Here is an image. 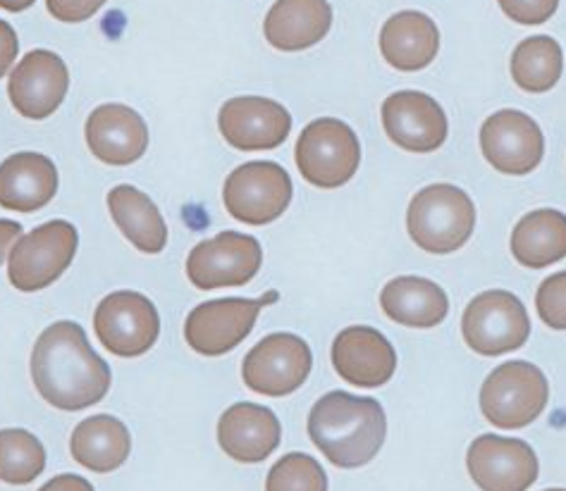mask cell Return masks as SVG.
Here are the masks:
<instances>
[{"label": "cell", "instance_id": "cell-35", "mask_svg": "<svg viewBox=\"0 0 566 491\" xmlns=\"http://www.w3.org/2000/svg\"><path fill=\"white\" fill-rule=\"evenodd\" d=\"M39 491H94V487L88 480L80 478V474H57Z\"/></svg>", "mask_w": 566, "mask_h": 491}, {"label": "cell", "instance_id": "cell-20", "mask_svg": "<svg viewBox=\"0 0 566 491\" xmlns=\"http://www.w3.org/2000/svg\"><path fill=\"white\" fill-rule=\"evenodd\" d=\"M282 437L275 413L259 404H234L218 423V444L240 463H261L271 456Z\"/></svg>", "mask_w": 566, "mask_h": 491}, {"label": "cell", "instance_id": "cell-14", "mask_svg": "<svg viewBox=\"0 0 566 491\" xmlns=\"http://www.w3.org/2000/svg\"><path fill=\"white\" fill-rule=\"evenodd\" d=\"M481 151L502 174H528L545 156L543 129L526 113L500 110L481 127Z\"/></svg>", "mask_w": 566, "mask_h": 491}, {"label": "cell", "instance_id": "cell-32", "mask_svg": "<svg viewBox=\"0 0 566 491\" xmlns=\"http://www.w3.org/2000/svg\"><path fill=\"white\" fill-rule=\"evenodd\" d=\"M506 18L518 24H543L559 8V0H500Z\"/></svg>", "mask_w": 566, "mask_h": 491}, {"label": "cell", "instance_id": "cell-30", "mask_svg": "<svg viewBox=\"0 0 566 491\" xmlns=\"http://www.w3.org/2000/svg\"><path fill=\"white\" fill-rule=\"evenodd\" d=\"M265 491H327V474L316 458L290 453L268 472Z\"/></svg>", "mask_w": 566, "mask_h": 491}, {"label": "cell", "instance_id": "cell-16", "mask_svg": "<svg viewBox=\"0 0 566 491\" xmlns=\"http://www.w3.org/2000/svg\"><path fill=\"white\" fill-rule=\"evenodd\" d=\"M380 117L390 141L411 153L438 151L450 131L440 103L421 92H397L387 96Z\"/></svg>", "mask_w": 566, "mask_h": 491}, {"label": "cell", "instance_id": "cell-19", "mask_svg": "<svg viewBox=\"0 0 566 491\" xmlns=\"http://www.w3.org/2000/svg\"><path fill=\"white\" fill-rule=\"evenodd\" d=\"M86 143L101 162L125 168L137 162L148 146V129L137 110L120 103L98 106L86 120Z\"/></svg>", "mask_w": 566, "mask_h": 491}, {"label": "cell", "instance_id": "cell-2", "mask_svg": "<svg viewBox=\"0 0 566 491\" xmlns=\"http://www.w3.org/2000/svg\"><path fill=\"white\" fill-rule=\"evenodd\" d=\"M308 437L337 468H361L382 449L387 437L385 410L376 398L331 392L308 413Z\"/></svg>", "mask_w": 566, "mask_h": 491}, {"label": "cell", "instance_id": "cell-24", "mask_svg": "<svg viewBox=\"0 0 566 491\" xmlns=\"http://www.w3.org/2000/svg\"><path fill=\"white\" fill-rule=\"evenodd\" d=\"M380 306L387 318L416 330L438 327L450 312V299L440 285L411 275L387 281L380 291Z\"/></svg>", "mask_w": 566, "mask_h": 491}, {"label": "cell", "instance_id": "cell-3", "mask_svg": "<svg viewBox=\"0 0 566 491\" xmlns=\"http://www.w3.org/2000/svg\"><path fill=\"white\" fill-rule=\"evenodd\" d=\"M475 227V205L469 193L452 184H430L409 203L407 230L411 242L444 256L467 246Z\"/></svg>", "mask_w": 566, "mask_h": 491}, {"label": "cell", "instance_id": "cell-36", "mask_svg": "<svg viewBox=\"0 0 566 491\" xmlns=\"http://www.w3.org/2000/svg\"><path fill=\"white\" fill-rule=\"evenodd\" d=\"M22 236V227L18 225V222L12 220H0V265H3V258L8 248L18 242Z\"/></svg>", "mask_w": 566, "mask_h": 491}, {"label": "cell", "instance_id": "cell-23", "mask_svg": "<svg viewBox=\"0 0 566 491\" xmlns=\"http://www.w3.org/2000/svg\"><path fill=\"white\" fill-rule=\"evenodd\" d=\"M57 191V170L41 153H14L0 166V205L34 213L49 205Z\"/></svg>", "mask_w": 566, "mask_h": 491}, {"label": "cell", "instance_id": "cell-11", "mask_svg": "<svg viewBox=\"0 0 566 491\" xmlns=\"http://www.w3.org/2000/svg\"><path fill=\"white\" fill-rule=\"evenodd\" d=\"M96 337L120 359H137L151 351L160 334L156 306L137 291H115L94 312Z\"/></svg>", "mask_w": 566, "mask_h": 491}, {"label": "cell", "instance_id": "cell-22", "mask_svg": "<svg viewBox=\"0 0 566 491\" xmlns=\"http://www.w3.org/2000/svg\"><path fill=\"white\" fill-rule=\"evenodd\" d=\"M440 32L423 12L405 10L382 24L380 53L387 65L399 72H419L436 61Z\"/></svg>", "mask_w": 566, "mask_h": 491}, {"label": "cell", "instance_id": "cell-8", "mask_svg": "<svg viewBox=\"0 0 566 491\" xmlns=\"http://www.w3.org/2000/svg\"><path fill=\"white\" fill-rule=\"evenodd\" d=\"M228 213L251 227L271 225L290 207L292 180L277 162L256 160L232 170L222 189Z\"/></svg>", "mask_w": 566, "mask_h": 491}, {"label": "cell", "instance_id": "cell-6", "mask_svg": "<svg viewBox=\"0 0 566 491\" xmlns=\"http://www.w3.org/2000/svg\"><path fill=\"white\" fill-rule=\"evenodd\" d=\"M77 246L80 234L65 220H51L46 225L22 234L10 250V285L27 293L51 287L70 267Z\"/></svg>", "mask_w": 566, "mask_h": 491}, {"label": "cell", "instance_id": "cell-10", "mask_svg": "<svg viewBox=\"0 0 566 491\" xmlns=\"http://www.w3.org/2000/svg\"><path fill=\"white\" fill-rule=\"evenodd\" d=\"M261 260L259 239L240 232H220L193 246L187 258V277L201 291L242 287L259 275Z\"/></svg>", "mask_w": 566, "mask_h": 491}, {"label": "cell", "instance_id": "cell-9", "mask_svg": "<svg viewBox=\"0 0 566 491\" xmlns=\"http://www.w3.org/2000/svg\"><path fill=\"white\" fill-rule=\"evenodd\" d=\"M314 367V353L296 334L277 332L261 339L242 365L244 384L261 396H287L300 389Z\"/></svg>", "mask_w": 566, "mask_h": 491}, {"label": "cell", "instance_id": "cell-15", "mask_svg": "<svg viewBox=\"0 0 566 491\" xmlns=\"http://www.w3.org/2000/svg\"><path fill=\"white\" fill-rule=\"evenodd\" d=\"M218 129L237 151H273L287 141L292 115L271 98L240 96L220 108Z\"/></svg>", "mask_w": 566, "mask_h": 491}, {"label": "cell", "instance_id": "cell-12", "mask_svg": "<svg viewBox=\"0 0 566 491\" xmlns=\"http://www.w3.org/2000/svg\"><path fill=\"white\" fill-rule=\"evenodd\" d=\"M277 301V291L265 293L259 301L218 299L193 308L185 324L187 344L208 359L226 355L251 334L261 308Z\"/></svg>", "mask_w": 566, "mask_h": 491}, {"label": "cell", "instance_id": "cell-4", "mask_svg": "<svg viewBox=\"0 0 566 491\" xmlns=\"http://www.w3.org/2000/svg\"><path fill=\"white\" fill-rule=\"evenodd\" d=\"M549 401V384L528 361L502 363L481 386V410L500 429H521L538 420Z\"/></svg>", "mask_w": 566, "mask_h": 491}, {"label": "cell", "instance_id": "cell-31", "mask_svg": "<svg viewBox=\"0 0 566 491\" xmlns=\"http://www.w3.org/2000/svg\"><path fill=\"white\" fill-rule=\"evenodd\" d=\"M535 308L547 327L566 330V273L549 275L543 281L535 293Z\"/></svg>", "mask_w": 566, "mask_h": 491}, {"label": "cell", "instance_id": "cell-29", "mask_svg": "<svg viewBox=\"0 0 566 491\" xmlns=\"http://www.w3.org/2000/svg\"><path fill=\"white\" fill-rule=\"evenodd\" d=\"M46 468V451L27 429L0 431V480L8 484H32Z\"/></svg>", "mask_w": 566, "mask_h": 491}, {"label": "cell", "instance_id": "cell-25", "mask_svg": "<svg viewBox=\"0 0 566 491\" xmlns=\"http://www.w3.org/2000/svg\"><path fill=\"white\" fill-rule=\"evenodd\" d=\"M72 458L92 472H113L129 458L132 437L113 415H94L82 420L70 439Z\"/></svg>", "mask_w": 566, "mask_h": 491}, {"label": "cell", "instance_id": "cell-7", "mask_svg": "<svg viewBox=\"0 0 566 491\" xmlns=\"http://www.w3.org/2000/svg\"><path fill=\"white\" fill-rule=\"evenodd\" d=\"M461 332L471 351L495 359L526 344L531 337V318L518 296L504 289H490L467 306Z\"/></svg>", "mask_w": 566, "mask_h": 491}, {"label": "cell", "instance_id": "cell-28", "mask_svg": "<svg viewBox=\"0 0 566 491\" xmlns=\"http://www.w3.org/2000/svg\"><path fill=\"white\" fill-rule=\"evenodd\" d=\"M564 72V53L553 36H528L512 55V79L528 94H545Z\"/></svg>", "mask_w": 566, "mask_h": 491}, {"label": "cell", "instance_id": "cell-34", "mask_svg": "<svg viewBox=\"0 0 566 491\" xmlns=\"http://www.w3.org/2000/svg\"><path fill=\"white\" fill-rule=\"evenodd\" d=\"M18 51H20L18 34H14V29L6 20H0V77L8 74L14 57H18Z\"/></svg>", "mask_w": 566, "mask_h": 491}, {"label": "cell", "instance_id": "cell-13", "mask_svg": "<svg viewBox=\"0 0 566 491\" xmlns=\"http://www.w3.org/2000/svg\"><path fill=\"white\" fill-rule=\"evenodd\" d=\"M467 468L483 491H528L541 470L526 441L497 435H483L469 446Z\"/></svg>", "mask_w": 566, "mask_h": 491}, {"label": "cell", "instance_id": "cell-18", "mask_svg": "<svg viewBox=\"0 0 566 491\" xmlns=\"http://www.w3.org/2000/svg\"><path fill=\"white\" fill-rule=\"evenodd\" d=\"M337 375L361 389H376L392 380L397 370L395 346L374 327L356 324L342 330L333 341Z\"/></svg>", "mask_w": 566, "mask_h": 491}, {"label": "cell", "instance_id": "cell-1", "mask_svg": "<svg viewBox=\"0 0 566 491\" xmlns=\"http://www.w3.org/2000/svg\"><path fill=\"white\" fill-rule=\"evenodd\" d=\"M32 380L46 404L74 413L103 401L113 377L77 322H55L36 341Z\"/></svg>", "mask_w": 566, "mask_h": 491}, {"label": "cell", "instance_id": "cell-27", "mask_svg": "<svg viewBox=\"0 0 566 491\" xmlns=\"http://www.w3.org/2000/svg\"><path fill=\"white\" fill-rule=\"evenodd\" d=\"M115 225L142 253H160L168 244V227L144 191L120 184L108 193Z\"/></svg>", "mask_w": 566, "mask_h": 491}, {"label": "cell", "instance_id": "cell-26", "mask_svg": "<svg viewBox=\"0 0 566 491\" xmlns=\"http://www.w3.org/2000/svg\"><path fill=\"white\" fill-rule=\"evenodd\" d=\"M512 256L518 265L543 270L566 258V215L541 207L518 220L512 232Z\"/></svg>", "mask_w": 566, "mask_h": 491}, {"label": "cell", "instance_id": "cell-38", "mask_svg": "<svg viewBox=\"0 0 566 491\" xmlns=\"http://www.w3.org/2000/svg\"><path fill=\"white\" fill-rule=\"evenodd\" d=\"M545 491H566V489H545Z\"/></svg>", "mask_w": 566, "mask_h": 491}, {"label": "cell", "instance_id": "cell-17", "mask_svg": "<svg viewBox=\"0 0 566 491\" xmlns=\"http://www.w3.org/2000/svg\"><path fill=\"white\" fill-rule=\"evenodd\" d=\"M70 88V74L61 55L51 51H32L12 70L8 96L22 117L43 120L63 106Z\"/></svg>", "mask_w": 566, "mask_h": 491}, {"label": "cell", "instance_id": "cell-33", "mask_svg": "<svg viewBox=\"0 0 566 491\" xmlns=\"http://www.w3.org/2000/svg\"><path fill=\"white\" fill-rule=\"evenodd\" d=\"M106 6V0H46V8L61 22H84Z\"/></svg>", "mask_w": 566, "mask_h": 491}, {"label": "cell", "instance_id": "cell-37", "mask_svg": "<svg viewBox=\"0 0 566 491\" xmlns=\"http://www.w3.org/2000/svg\"><path fill=\"white\" fill-rule=\"evenodd\" d=\"M36 0H0V8L8 12H22L27 8H32Z\"/></svg>", "mask_w": 566, "mask_h": 491}, {"label": "cell", "instance_id": "cell-21", "mask_svg": "<svg viewBox=\"0 0 566 491\" xmlns=\"http://www.w3.org/2000/svg\"><path fill=\"white\" fill-rule=\"evenodd\" d=\"M333 26V8L327 0H277L265 14L268 43L282 53L306 51L321 43Z\"/></svg>", "mask_w": 566, "mask_h": 491}, {"label": "cell", "instance_id": "cell-5", "mask_svg": "<svg viewBox=\"0 0 566 491\" xmlns=\"http://www.w3.org/2000/svg\"><path fill=\"white\" fill-rule=\"evenodd\" d=\"M296 168L318 189L345 186L359 170L361 143L356 131L335 117H321L304 127L294 148Z\"/></svg>", "mask_w": 566, "mask_h": 491}]
</instances>
